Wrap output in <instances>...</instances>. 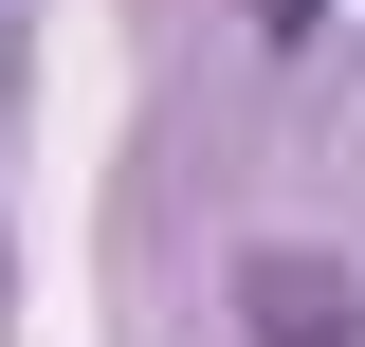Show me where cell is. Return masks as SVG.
<instances>
[{"label":"cell","instance_id":"cell-1","mask_svg":"<svg viewBox=\"0 0 365 347\" xmlns=\"http://www.w3.org/2000/svg\"><path fill=\"white\" fill-rule=\"evenodd\" d=\"M237 311H256V347H365V293H347L329 256H292V238L237 256Z\"/></svg>","mask_w":365,"mask_h":347},{"label":"cell","instance_id":"cell-2","mask_svg":"<svg viewBox=\"0 0 365 347\" xmlns=\"http://www.w3.org/2000/svg\"><path fill=\"white\" fill-rule=\"evenodd\" d=\"M311 19H329V0H256V37H274V55H292V37H311Z\"/></svg>","mask_w":365,"mask_h":347}]
</instances>
